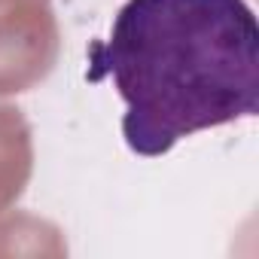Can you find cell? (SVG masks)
<instances>
[{
    "label": "cell",
    "instance_id": "6da1fadb",
    "mask_svg": "<svg viewBox=\"0 0 259 259\" xmlns=\"http://www.w3.org/2000/svg\"><path fill=\"white\" fill-rule=\"evenodd\" d=\"M125 101L128 150L159 159L183 138L259 113V25L247 0H128L89 46V79Z\"/></svg>",
    "mask_w": 259,
    "mask_h": 259
}]
</instances>
